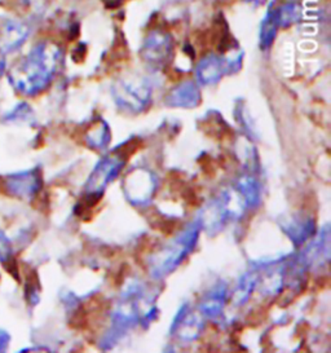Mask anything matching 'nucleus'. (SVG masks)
Masks as SVG:
<instances>
[{
	"label": "nucleus",
	"instance_id": "f8f14e48",
	"mask_svg": "<svg viewBox=\"0 0 331 353\" xmlns=\"http://www.w3.org/2000/svg\"><path fill=\"white\" fill-rule=\"evenodd\" d=\"M227 299V289L224 285H219L215 289L207 294L206 298L201 303V312L206 317H217L219 316L225 304Z\"/></svg>",
	"mask_w": 331,
	"mask_h": 353
},
{
	"label": "nucleus",
	"instance_id": "7ed1b4c3",
	"mask_svg": "<svg viewBox=\"0 0 331 353\" xmlns=\"http://www.w3.org/2000/svg\"><path fill=\"white\" fill-rule=\"evenodd\" d=\"M112 91L118 106L130 113H140L150 103L153 87L146 78H132L117 81Z\"/></svg>",
	"mask_w": 331,
	"mask_h": 353
},
{
	"label": "nucleus",
	"instance_id": "0eeeda50",
	"mask_svg": "<svg viewBox=\"0 0 331 353\" xmlns=\"http://www.w3.org/2000/svg\"><path fill=\"white\" fill-rule=\"evenodd\" d=\"M43 185L39 167L13 174L4 179V189L13 197L31 199L35 197Z\"/></svg>",
	"mask_w": 331,
	"mask_h": 353
},
{
	"label": "nucleus",
	"instance_id": "423d86ee",
	"mask_svg": "<svg viewBox=\"0 0 331 353\" xmlns=\"http://www.w3.org/2000/svg\"><path fill=\"white\" fill-rule=\"evenodd\" d=\"M155 177L145 168H134L123 181L126 197L136 206L146 205L154 194Z\"/></svg>",
	"mask_w": 331,
	"mask_h": 353
},
{
	"label": "nucleus",
	"instance_id": "f257e3e1",
	"mask_svg": "<svg viewBox=\"0 0 331 353\" xmlns=\"http://www.w3.org/2000/svg\"><path fill=\"white\" fill-rule=\"evenodd\" d=\"M61 61L60 46L51 41H43L12 66L8 81L19 94L37 96L51 85Z\"/></svg>",
	"mask_w": 331,
	"mask_h": 353
},
{
	"label": "nucleus",
	"instance_id": "ddd939ff",
	"mask_svg": "<svg viewBox=\"0 0 331 353\" xmlns=\"http://www.w3.org/2000/svg\"><path fill=\"white\" fill-rule=\"evenodd\" d=\"M274 20L277 22L279 29H286L292 26L294 23H298L301 19V7L295 1L282 3L279 7H273Z\"/></svg>",
	"mask_w": 331,
	"mask_h": 353
},
{
	"label": "nucleus",
	"instance_id": "dca6fc26",
	"mask_svg": "<svg viewBox=\"0 0 331 353\" xmlns=\"http://www.w3.org/2000/svg\"><path fill=\"white\" fill-rule=\"evenodd\" d=\"M86 140H87V144L94 149L105 148L110 141V130L105 122L93 123L87 131Z\"/></svg>",
	"mask_w": 331,
	"mask_h": 353
},
{
	"label": "nucleus",
	"instance_id": "9b49d317",
	"mask_svg": "<svg viewBox=\"0 0 331 353\" xmlns=\"http://www.w3.org/2000/svg\"><path fill=\"white\" fill-rule=\"evenodd\" d=\"M201 330H202V321L197 314L185 310L179 312L172 326V332H175L180 339L186 342L194 341L199 335Z\"/></svg>",
	"mask_w": 331,
	"mask_h": 353
},
{
	"label": "nucleus",
	"instance_id": "f03ea898",
	"mask_svg": "<svg viewBox=\"0 0 331 353\" xmlns=\"http://www.w3.org/2000/svg\"><path fill=\"white\" fill-rule=\"evenodd\" d=\"M198 233L199 223L184 229L176 239L155 251L149 259L150 274L157 279H162L175 270L196 246Z\"/></svg>",
	"mask_w": 331,
	"mask_h": 353
},
{
	"label": "nucleus",
	"instance_id": "2eb2a0df",
	"mask_svg": "<svg viewBox=\"0 0 331 353\" xmlns=\"http://www.w3.org/2000/svg\"><path fill=\"white\" fill-rule=\"evenodd\" d=\"M277 32H279V26L274 20L273 8L270 7L265 17L261 21L260 32H259V42H260V48L263 51L268 50L269 47L272 46V43L274 42V39L277 37Z\"/></svg>",
	"mask_w": 331,
	"mask_h": 353
},
{
	"label": "nucleus",
	"instance_id": "a211bd4d",
	"mask_svg": "<svg viewBox=\"0 0 331 353\" xmlns=\"http://www.w3.org/2000/svg\"><path fill=\"white\" fill-rule=\"evenodd\" d=\"M25 296L31 305H35L39 301V282H38V276L35 272H30L26 276Z\"/></svg>",
	"mask_w": 331,
	"mask_h": 353
},
{
	"label": "nucleus",
	"instance_id": "1a4fd4ad",
	"mask_svg": "<svg viewBox=\"0 0 331 353\" xmlns=\"http://www.w3.org/2000/svg\"><path fill=\"white\" fill-rule=\"evenodd\" d=\"M30 29L25 22L8 19L1 23L0 29V52L3 54L16 52L28 41Z\"/></svg>",
	"mask_w": 331,
	"mask_h": 353
},
{
	"label": "nucleus",
	"instance_id": "f3484780",
	"mask_svg": "<svg viewBox=\"0 0 331 353\" xmlns=\"http://www.w3.org/2000/svg\"><path fill=\"white\" fill-rule=\"evenodd\" d=\"M257 285H258L257 273H246L239 281V285H238L237 291L234 295V303L242 304L248 301V296L257 288Z\"/></svg>",
	"mask_w": 331,
	"mask_h": 353
},
{
	"label": "nucleus",
	"instance_id": "39448f33",
	"mask_svg": "<svg viewBox=\"0 0 331 353\" xmlns=\"http://www.w3.org/2000/svg\"><path fill=\"white\" fill-rule=\"evenodd\" d=\"M242 53L228 57L221 53H208L197 63V81L205 85L217 84L228 74L237 73L242 65Z\"/></svg>",
	"mask_w": 331,
	"mask_h": 353
},
{
	"label": "nucleus",
	"instance_id": "6ab92c4d",
	"mask_svg": "<svg viewBox=\"0 0 331 353\" xmlns=\"http://www.w3.org/2000/svg\"><path fill=\"white\" fill-rule=\"evenodd\" d=\"M31 117H32V112H31V108L25 103H20L17 106H14V109L7 113V115L4 117L6 121H30Z\"/></svg>",
	"mask_w": 331,
	"mask_h": 353
},
{
	"label": "nucleus",
	"instance_id": "20e7f679",
	"mask_svg": "<svg viewBox=\"0 0 331 353\" xmlns=\"http://www.w3.org/2000/svg\"><path fill=\"white\" fill-rule=\"evenodd\" d=\"M175 53V39L165 29L155 28L145 35L140 56L153 69H163L172 61Z\"/></svg>",
	"mask_w": 331,
	"mask_h": 353
},
{
	"label": "nucleus",
	"instance_id": "412c9836",
	"mask_svg": "<svg viewBox=\"0 0 331 353\" xmlns=\"http://www.w3.org/2000/svg\"><path fill=\"white\" fill-rule=\"evenodd\" d=\"M10 336L8 332L0 329V353L6 352L10 345Z\"/></svg>",
	"mask_w": 331,
	"mask_h": 353
},
{
	"label": "nucleus",
	"instance_id": "aec40b11",
	"mask_svg": "<svg viewBox=\"0 0 331 353\" xmlns=\"http://www.w3.org/2000/svg\"><path fill=\"white\" fill-rule=\"evenodd\" d=\"M13 258V249H12V242L10 239L6 236V233L0 229V261L4 264L8 260Z\"/></svg>",
	"mask_w": 331,
	"mask_h": 353
},
{
	"label": "nucleus",
	"instance_id": "9d476101",
	"mask_svg": "<svg viewBox=\"0 0 331 353\" xmlns=\"http://www.w3.org/2000/svg\"><path fill=\"white\" fill-rule=\"evenodd\" d=\"M166 103L174 108H194L201 103L199 88L192 81L177 84L167 96Z\"/></svg>",
	"mask_w": 331,
	"mask_h": 353
},
{
	"label": "nucleus",
	"instance_id": "4468645a",
	"mask_svg": "<svg viewBox=\"0 0 331 353\" xmlns=\"http://www.w3.org/2000/svg\"><path fill=\"white\" fill-rule=\"evenodd\" d=\"M330 256V233L326 228L321 233L320 239H316L313 245L305 252V263L312 265L314 263L322 264V261H328Z\"/></svg>",
	"mask_w": 331,
	"mask_h": 353
},
{
	"label": "nucleus",
	"instance_id": "6e6552de",
	"mask_svg": "<svg viewBox=\"0 0 331 353\" xmlns=\"http://www.w3.org/2000/svg\"><path fill=\"white\" fill-rule=\"evenodd\" d=\"M123 166L124 159L122 157L115 153L112 156L105 157L97 163V166L94 167L91 176L86 184V192L103 193V188L115 179Z\"/></svg>",
	"mask_w": 331,
	"mask_h": 353
}]
</instances>
